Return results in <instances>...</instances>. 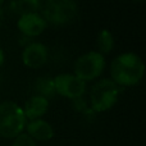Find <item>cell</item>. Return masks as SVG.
Instances as JSON below:
<instances>
[{"label":"cell","instance_id":"6da1fadb","mask_svg":"<svg viewBox=\"0 0 146 146\" xmlns=\"http://www.w3.org/2000/svg\"><path fill=\"white\" fill-rule=\"evenodd\" d=\"M145 66L139 55L133 53H124L118 55L111 63V78L117 85L133 86L144 76Z\"/></svg>","mask_w":146,"mask_h":146},{"label":"cell","instance_id":"7a4b0ae2","mask_svg":"<svg viewBox=\"0 0 146 146\" xmlns=\"http://www.w3.org/2000/svg\"><path fill=\"white\" fill-rule=\"evenodd\" d=\"M26 127V117L23 109L13 101L0 104V136L4 139H14L23 132Z\"/></svg>","mask_w":146,"mask_h":146},{"label":"cell","instance_id":"3957f363","mask_svg":"<svg viewBox=\"0 0 146 146\" xmlns=\"http://www.w3.org/2000/svg\"><path fill=\"white\" fill-rule=\"evenodd\" d=\"M78 14V5L76 0H46L42 7L45 22L53 25H67L72 22Z\"/></svg>","mask_w":146,"mask_h":146},{"label":"cell","instance_id":"277c9868","mask_svg":"<svg viewBox=\"0 0 146 146\" xmlns=\"http://www.w3.org/2000/svg\"><path fill=\"white\" fill-rule=\"evenodd\" d=\"M121 87L113 80H101L92 86L90 94L91 109L94 111H104L110 109L118 100Z\"/></svg>","mask_w":146,"mask_h":146},{"label":"cell","instance_id":"5b68a950","mask_svg":"<svg viewBox=\"0 0 146 146\" xmlns=\"http://www.w3.org/2000/svg\"><path fill=\"white\" fill-rule=\"evenodd\" d=\"M105 67V59L99 51H90L76 60L74 76L82 81H91L99 77Z\"/></svg>","mask_w":146,"mask_h":146},{"label":"cell","instance_id":"8992f818","mask_svg":"<svg viewBox=\"0 0 146 146\" xmlns=\"http://www.w3.org/2000/svg\"><path fill=\"white\" fill-rule=\"evenodd\" d=\"M53 81L55 92H58L62 96H66V98H80L86 91L85 81H82L74 74H59L55 78H53Z\"/></svg>","mask_w":146,"mask_h":146},{"label":"cell","instance_id":"52a82bcc","mask_svg":"<svg viewBox=\"0 0 146 146\" xmlns=\"http://www.w3.org/2000/svg\"><path fill=\"white\" fill-rule=\"evenodd\" d=\"M22 60L30 68H40L48 60V49L40 42H32L25 48Z\"/></svg>","mask_w":146,"mask_h":146},{"label":"cell","instance_id":"ba28073f","mask_svg":"<svg viewBox=\"0 0 146 146\" xmlns=\"http://www.w3.org/2000/svg\"><path fill=\"white\" fill-rule=\"evenodd\" d=\"M18 28L23 35L32 37V36H38L44 32V30L46 28V22L38 13L23 14L18 19Z\"/></svg>","mask_w":146,"mask_h":146},{"label":"cell","instance_id":"9c48e42d","mask_svg":"<svg viewBox=\"0 0 146 146\" xmlns=\"http://www.w3.org/2000/svg\"><path fill=\"white\" fill-rule=\"evenodd\" d=\"M48 109H49V100H46L45 98H41V96L33 95L25 104L23 113H25L26 119L35 121V119H40V117H42L48 111Z\"/></svg>","mask_w":146,"mask_h":146},{"label":"cell","instance_id":"30bf717a","mask_svg":"<svg viewBox=\"0 0 146 146\" xmlns=\"http://www.w3.org/2000/svg\"><path fill=\"white\" fill-rule=\"evenodd\" d=\"M26 128H27L28 136L33 140H38V141H48V140L53 139L54 136L53 127L44 119L30 121V123L26 126Z\"/></svg>","mask_w":146,"mask_h":146},{"label":"cell","instance_id":"8fae6325","mask_svg":"<svg viewBox=\"0 0 146 146\" xmlns=\"http://www.w3.org/2000/svg\"><path fill=\"white\" fill-rule=\"evenodd\" d=\"M42 0H10V9L15 14H30V13H37L41 8Z\"/></svg>","mask_w":146,"mask_h":146},{"label":"cell","instance_id":"7c38bea8","mask_svg":"<svg viewBox=\"0 0 146 146\" xmlns=\"http://www.w3.org/2000/svg\"><path fill=\"white\" fill-rule=\"evenodd\" d=\"M35 92L37 94V96L45 98L46 100L50 98H53L55 95V87H54V81L50 77H40L36 80L35 85Z\"/></svg>","mask_w":146,"mask_h":146},{"label":"cell","instance_id":"4fadbf2b","mask_svg":"<svg viewBox=\"0 0 146 146\" xmlns=\"http://www.w3.org/2000/svg\"><path fill=\"white\" fill-rule=\"evenodd\" d=\"M96 44H98V48H99V50H100L101 55L110 53L114 46V38H113V35H111L110 31L101 30L100 32H99Z\"/></svg>","mask_w":146,"mask_h":146},{"label":"cell","instance_id":"5bb4252c","mask_svg":"<svg viewBox=\"0 0 146 146\" xmlns=\"http://www.w3.org/2000/svg\"><path fill=\"white\" fill-rule=\"evenodd\" d=\"M73 103V108L76 109L77 111H80V113H83V114H91L92 113V109H91V106L87 105V103H86V100L82 98V96H80V98H76V99H72Z\"/></svg>","mask_w":146,"mask_h":146},{"label":"cell","instance_id":"9a60e30c","mask_svg":"<svg viewBox=\"0 0 146 146\" xmlns=\"http://www.w3.org/2000/svg\"><path fill=\"white\" fill-rule=\"evenodd\" d=\"M12 146H36V142L27 133H21L17 137H14Z\"/></svg>","mask_w":146,"mask_h":146},{"label":"cell","instance_id":"2e32d148","mask_svg":"<svg viewBox=\"0 0 146 146\" xmlns=\"http://www.w3.org/2000/svg\"><path fill=\"white\" fill-rule=\"evenodd\" d=\"M4 63V53H3V50L0 49V66Z\"/></svg>","mask_w":146,"mask_h":146},{"label":"cell","instance_id":"e0dca14e","mask_svg":"<svg viewBox=\"0 0 146 146\" xmlns=\"http://www.w3.org/2000/svg\"><path fill=\"white\" fill-rule=\"evenodd\" d=\"M3 1H4V0H0V7H1V4H3Z\"/></svg>","mask_w":146,"mask_h":146},{"label":"cell","instance_id":"ac0fdd59","mask_svg":"<svg viewBox=\"0 0 146 146\" xmlns=\"http://www.w3.org/2000/svg\"><path fill=\"white\" fill-rule=\"evenodd\" d=\"M133 1H144V0H133Z\"/></svg>","mask_w":146,"mask_h":146}]
</instances>
